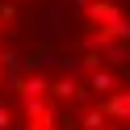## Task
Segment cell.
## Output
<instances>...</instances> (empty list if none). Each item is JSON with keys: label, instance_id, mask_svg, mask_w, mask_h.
I'll return each instance as SVG.
<instances>
[{"label": "cell", "instance_id": "cell-1", "mask_svg": "<svg viewBox=\"0 0 130 130\" xmlns=\"http://www.w3.org/2000/svg\"><path fill=\"white\" fill-rule=\"evenodd\" d=\"M101 109H105V118H109L113 126H122V122H130V88H126V92H109Z\"/></svg>", "mask_w": 130, "mask_h": 130}, {"label": "cell", "instance_id": "cell-2", "mask_svg": "<svg viewBox=\"0 0 130 130\" xmlns=\"http://www.w3.org/2000/svg\"><path fill=\"white\" fill-rule=\"evenodd\" d=\"M109 88H118V71L113 67H96L84 76V92H109Z\"/></svg>", "mask_w": 130, "mask_h": 130}, {"label": "cell", "instance_id": "cell-3", "mask_svg": "<svg viewBox=\"0 0 130 130\" xmlns=\"http://www.w3.org/2000/svg\"><path fill=\"white\" fill-rule=\"evenodd\" d=\"M71 4H76V9H88V4H92V0H71Z\"/></svg>", "mask_w": 130, "mask_h": 130}]
</instances>
